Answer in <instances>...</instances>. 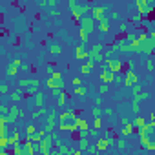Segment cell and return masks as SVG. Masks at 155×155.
<instances>
[{"label":"cell","mask_w":155,"mask_h":155,"mask_svg":"<svg viewBox=\"0 0 155 155\" xmlns=\"http://www.w3.org/2000/svg\"><path fill=\"white\" fill-rule=\"evenodd\" d=\"M100 113H102L100 108H95V110H93V115H95V117H100Z\"/></svg>","instance_id":"cell-29"},{"label":"cell","mask_w":155,"mask_h":155,"mask_svg":"<svg viewBox=\"0 0 155 155\" xmlns=\"http://www.w3.org/2000/svg\"><path fill=\"white\" fill-rule=\"evenodd\" d=\"M38 2H40V4H44V2H46V0H38Z\"/></svg>","instance_id":"cell-36"},{"label":"cell","mask_w":155,"mask_h":155,"mask_svg":"<svg viewBox=\"0 0 155 155\" xmlns=\"http://www.w3.org/2000/svg\"><path fill=\"white\" fill-rule=\"evenodd\" d=\"M26 133H28V137H31V135H35V126H28V128H26Z\"/></svg>","instance_id":"cell-22"},{"label":"cell","mask_w":155,"mask_h":155,"mask_svg":"<svg viewBox=\"0 0 155 155\" xmlns=\"http://www.w3.org/2000/svg\"><path fill=\"white\" fill-rule=\"evenodd\" d=\"M135 4H137L140 15H150L152 8H150V4H148V0H135Z\"/></svg>","instance_id":"cell-4"},{"label":"cell","mask_w":155,"mask_h":155,"mask_svg":"<svg viewBox=\"0 0 155 155\" xmlns=\"http://www.w3.org/2000/svg\"><path fill=\"white\" fill-rule=\"evenodd\" d=\"M100 79H102V82H113V80H115V71L106 68V70H102V73H100Z\"/></svg>","instance_id":"cell-6"},{"label":"cell","mask_w":155,"mask_h":155,"mask_svg":"<svg viewBox=\"0 0 155 155\" xmlns=\"http://www.w3.org/2000/svg\"><path fill=\"white\" fill-rule=\"evenodd\" d=\"M104 13H106V8H93V18L99 22V20L104 17Z\"/></svg>","instance_id":"cell-11"},{"label":"cell","mask_w":155,"mask_h":155,"mask_svg":"<svg viewBox=\"0 0 155 155\" xmlns=\"http://www.w3.org/2000/svg\"><path fill=\"white\" fill-rule=\"evenodd\" d=\"M88 35H90V33H88L86 29H82V28H80V37H82V40H88Z\"/></svg>","instance_id":"cell-26"},{"label":"cell","mask_w":155,"mask_h":155,"mask_svg":"<svg viewBox=\"0 0 155 155\" xmlns=\"http://www.w3.org/2000/svg\"><path fill=\"white\" fill-rule=\"evenodd\" d=\"M55 115H57L55 111H51V113H49V119H48V128H46V131H51L53 128H55Z\"/></svg>","instance_id":"cell-13"},{"label":"cell","mask_w":155,"mask_h":155,"mask_svg":"<svg viewBox=\"0 0 155 155\" xmlns=\"http://www.w3.org/2000/svg\"><path fill=\"white\" fill-rule=\"evenodd\" d=\"M131 131H133V122H131V124L128 122V126H126V128H122V131H120V133H122V135L126 137V135H130Z\"/></svg>","instance_id":"cell-20"},{"label":"cell","mask_w":155,"mask_h":155,"mask_svg":"<svg viewBox=\"0 0 155 155\" xmlns=\"http://www.w3.org/2000/svg\"><path fill=\"white\" fill-rule=\"evenodd\" d=\"M75 93H79V95H86V90H84V88H80V86H77V90H75Z\"/></svg>","instance_id":"cell-25"},{"label":"cell","mask_w":155,"mask_h":155,"mask_svg":"<svg viewBox=\"0 0 155 155\" xmlns=\"http://www.w3.org/2000/svg\"><path fill=\"white\" fill-rule=\"evenodd\" d=\"M106 66L110 68L111 71L119 73L120 70H122V60H111V58H106Z\"/></svg>","instance_id":"cell-5"},{"label":"cell","mask_w":155,"mask_h":155,"mask_svg":"<svg viewBox=\"0 0 155 155\" xmlns=\"http://www.w3.org/2000/svg\"><path fill=\"white\" fill-rule=\"evenodd\" d=\"M0 91H2V93H8V86H6V84H4L2 88H0Z\"/></svg>","instance_id":"cell-34"},{"label":"cell","mask_w":155,"mask_h":155,"mask_svg":"<svg viewBox=\"0 0 155 155\" xmlns=\"http://www.w3.org/2000/svg\"><path fill=\"white\" fill-rule=\"evenodd\" d=\"M77 115H75V111L73 110H68V111H64V113H60V124L58 128L60 130H64V131H75L77 130Z\"/></svg>","instance_id":"cell-1"},{"label":"cell","mask_w":155,"mask_h":155,"mask_svg":"<svg viewBox=\"0 0 155 155\" xmlns=\"http://www.w3.org/2000/svg\"><path fill=\"white\" fill-rule=\"evenodd\" d=\"M150 119H152V120H155V113H152V117H150Z\"/></svg>","instance_id":"cell-35"},{"label":"cell","mask_w":155,"mask_h":155,"mask_svg":"<svg viewBox=\"0 0 155 155\" xmlns=\"http://www.w3.org/2000/svg\"><path fill=\"white\" fill-rule=\"evenodd\" d=\"M133 126H135V128H139V130H140V128H144V126H146V120H144L142 117H137L135 120H133Z\"/></svg>","instance_id":"cell-19"},{"label":"cell","mask_w":155,"mask_h":155,"mask_svg":"<svg viewBox=\"0 0 155 155\" xmlns=\"http://www.w3.org/2000/svg\"><path fill=\"white\" fill-rule=\"evenodd\" d=\"M11 100H13V102H18V100H22L20 91H13V93H11Z\"/></svg>","instance_id":"cell-21"},{"label":"cell","mask_w":155,"mask_h":155,"mask_svg":"<svg viewBox=\"0 0 155 155\" xmlns=\"http://www.w3.org/2000/svg\"><path fill=\"white\" fill-rule=\"evenodd\" d=\"M77 130H80V131H88V120L86 119H77Z\"/></svg>","instance_id":"cell-12"},{"label":"cell","mask_w":155,"mask_h":155,"mask_svg":"<svg viewBox=\"0 0 155 155\" xmlns=\"http://www.w3.org/2000/svg\"><path fill=\"white\" fill-rule=\"evenodd\" d=\"M146 70L148 71H153V62H152V60H146Z\"/></svg>","instance_id":"cell-27"},{"label":"cell","mask_w":155,"mask_h":155,"mask_svg":"<svg viewBox=\"0 0 155 155\" xmlns=\"http://www.w3.org/2000/svg\"><path fill=\"white\" fill-rule=\"evenodd\" d=\"M110 142H111L110 139H99L97 140V150H106V148L110 146Z\"/></svg>","instance_id":"cell-14"},{"label":"cell","mask_w":155,"mask_h":155,"mask_svg":"<svg viewBox=\"0 0 155 155\" xmlns=\"http://www.w3.org/2000/svg\"><path fill=\"white\" fill-rule=\"evenodd\" d=\"M73 86H80V79H73Z\"/></svg>","instance_id":"cell-33"},{"label":"cell","mask_w":155,"mask_h":155,"mask_svg":"<svg viewBox=\"0 0 155 155\" xmlns=\"http://www.w3.org/2000/svg\"><path fill=\"white\" fill-rule=\"evenodd\" d=\"M35 97H37V106L40 108V106H42V102H44V99H42L44 95H40V93H37V95H35Z\"/></svg>","instance_id":"cell-23"},{"label":"cell","mask_w":155,"mask_h":155,"mask_svg":"<svg viewBox=\"0 0 155 155\" xmlns=\"http://www.w3.org/2000/svg\"><path fill=\"white\" fill-rule=\"evenodd\" d=\"M66 100H68V97H66V95H60V97H58V106H64Z\"/></svg>","instance_id":"cell-24"},{"label":"cell","mask_w":155,"mask_h":155,"mask_svg":"<svg viewBox=\"0 0 155 155\" xmlns=\"http://www.w3.org/2000/svg\"><path fill=\"white\" fill-rule=\"evenodd\" d=\"M97 28H99V31H110V20H108L106 17H102V18H100L99 20V26H97Z\"/></svg>","instance_id":"cell-9"},{"label":"cell","mask_w":155,"mask_h":155,"mask_svg":"<svg viewBox=\"0 0 155 155\" xmlns=\"http://www.w3.org/2000/svg\"><path fill=\"white\" fill-rule=\"evenodd\" d=\"M17 66H20V60H15V62L9 66V70H8V75H9V77H13V75H15V73L18 71V70H17Z\"/></svg>","instance_id":"cell-18"},{"label":"cell","mask_w":155,"mask_h":155,"mask_svg":"<svg viewBox=\"0 0 155 155\" xmlns=\"http://www.w3.org/2000/svg\"><path fill=\"white\" fill-rule=\"evenodd\" d=\"M8 113H9V115H8V120H9V122H13L15 119H18L20 115H22V113H20V110H18L17 106H13V108H11V110H9Z\"/></svg>","instance_id":"cell-8"},{"label":"cell","mask_w":155,"mask_h":155,"mask_svg":"<svg viewBox=\"0 0 155 155\" xmlns=\"http://www.w3.org/2000/svg\"><path fill=\"white\" fill-rule=\"evenodd\" d=\"M135 84H137V75L133 71H128L126 75H124V86L131 88V86H135Z\"/></svg>","instance_id":"cell-7"},{"label":"cell","mask_w":155,"mask_h":155,"mask_svg":"<svg viewBox=\"0 0 155 155\" xmlns=\"http://www.w3.org/2000/svg\"><path fill=\"white\" fill-rule=\"evenodd\" d=\"M95 22H97V20L95 18H93V17H82V18H80L79 20V24H80V28H82V29H86L88 33H93V29H95L97 28V26H95Z\"/></svg>","instance_id":"cell-3"},{"label":"cell","mask_w":155,"mask_h":155,"mask_svg":"<svg viewBox=\"0 0 155 155\" xmlns=\"http://www.w3.org/2000/svg\"><path fill=\"white\" fill-rule=\"evenodd\" d=\"M48 86L51 88H64V82H62V79H55V77H51L49 80H48Z\"/></svg>","instance_id":"cell-10"},{"label":"cell","mask_w":155,"mask_h":155,"mask_svg":"<svg viewBox=\"0 0 155 155\" xmlns=\"http://www.w3.org/2000/svg\"><path fill=\"white\" fill-rule=\"evenodd\" d=\"M100 93H106L108 91V84H102V86H100V90H99Z\"/></svg>","instance_id":"cell-31"},{"label":"cell","mask_w":155,"mask_h":155,"mask_svg":"<svg viewBox=\"0 0 155 155\" xmlns=\"http://www.w3.org/2000/svg\"><path fill=\"white\" fill-rule=\"evenodd\" d=\"M58 152H60V153H66V152H70V148H68V146H62Z\"/></svg>","instance_id":"cell-32"},{"label":"cell","mask_w":155,"mask_h":155,"mask_svg":"<svg viewBox=\"0 0 155 155\" xmlns=\"http://www.w3.org/2000/svg\"><path fill=\"white\" fill-rule=\"evenodd\" d=\"M51 51L53 53H60V46H51Z\"/></svg>","instance_id":"cell-30"},{"label":"cell","mask_w":155,"mask_h":155,"mask_svg":"<svg viewBox=\"0 0 155 155\" xmlns=\"http://www.w3.org/2000/svg\"><path fill=\"white\" fill-rule=\"evenodd\" d=\"M68 6H70V9H71V13H73V17H75L77 22L84 17V13L88 11V9H84V8H80V6L77 4V0H68Z\"/></svg>","instance_id":"cell-2"},{"label":"cell","mask_w":155,"mask_h":155,"mask_svg":"<svg viewBox=\"0 0 155 155\" xmlns=\"http://www.w3.org/2000/svg\"><path fill=\"white\" fill-rule=\"evenodd\" d=\"M139 93H140V86L135 84V86H133V95H139Z\"/></svg>","instance_id":"cell-28"},{"label":"cell","mask_w":155,"mask_h":155,"mask_svg":"<svg viewBox=\"0 0 155 155\" xmlns=\"http://www.w3.org/2000/svg\"><path fill=\"white\" fill-rule=\"evenodd\" d=\"M80 71H82L84 75H90V73L93 71V62H90V60H88V64H84L82 68H80Z\"/></svg>","instance_id":"cell-17"},{"label":"cell","mask_w":155,"mask_h":155,"mask_svg":"<svg viewBox=\"0 0 155 155\" xmlns=\"http://www.w3.org/2000/svg\"><path fill=\"white\" fill-rule=\"evenodd\" d=\"M88 53H90V51H86L84 46H79V48H77V58H80V60L88 58Z\"/></svg>","instance_id":"cell-15"},{"label":"cell","mask_w":155,"mask_h":155,"mask_svg":"<svg viewBox=\"0 0 155 155\" xmlns=\"http://www.w3.org/2000/svg\"><path fill=\"white\" fill-rule=\"evenodd\" d=\"M18 142H20V133L15 131V133H13V135L9 137V146H17Z\"/></svg>","instance_id":"cell-16"}]
</instances>
